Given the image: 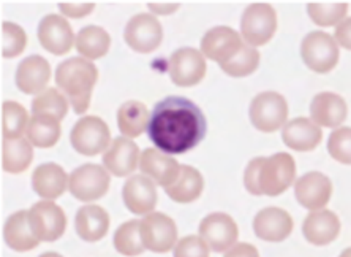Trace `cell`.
I'll return each mask as SVG.
<instances>
[{
  "label": "cell",
  "instance_id": "1",
  "mask_svg": "<svg viewBox=\"0 0 351 257\" xmlns=\"http://www.w3.org/2000/svg\"><path fill=\"white\" fill-rule=\"evenodd\" d=\"M146 131L149 140L160 151L184 154L204 140L208 121L201 108L192 100L169 96L154 108Z\"/></svg>",
  "mask_w": 351,
  "mask_h": 257
},
{
  "label": "cell",
  "instance_id": "2",
  "mask_svg": "<svg viewBox=\"0 0 351 257\" xmlns=\"http://www.w3.org/2000/svg\"><path fill=\"white\" fill-rule=\"evenodd\" d=\"M98 80V70L92 60L71 58L58 65L56 85L69 97L75 113L82 115L90 107V97Z\"/></svg>",
  "mask_w": 351,
  "mask_h": 257
},
{
  "label": "cell",
  "instance_id": "3",
  "mask_svg": "<svg viewBox=\"0 0 351 257\" xmlns=\"http://www.w3.org/2000/svg\"><path fill=\"white\" fill-rule=\"evenodd\" d=\"M296 179V162L287 153L272 154L263 159L258 170V188L263 195L277 197L287 191Z\"/></svg>",
  "mask_w": 351,
  "mask_h": 257
},
{
  "label": "cell",
  "instance_id": "4",
  "mask_svg": "<svg viewBox=\"0 0 351 257\" xmlns=\"http://www.w3.org/2000/svg\"><path fill=\"white\" fill-rule=\"evenodd\" d=\"M277 30V13L269 3H252L241 19L242 38L249 46L269 43Z\"/></svg>",
  "mask_w": 351,
  "mask_h": 257
},
{
  "label": "cell",
  "instance_id": "5",
  "mask_svg": "<svg viewBox=\"0 0 351 257\" xmlns=\"http://www.w3.org/2000/svg\"><path fill=\"white\" fill-rule=\"evenodd\" d=\"M288 104L278 92L266 91L258 94L250 104V121L261 132H276L285 126Z\"/></svg>",
  "mask_w": 351,
  "mask_h": 257
},
{
  "label": "cell",
  "instance_id": "6",
  "mask_svg": "<svg viewBox=\"0 0 351 257\" xmlns=\"http://www.w3.org/2000/svg\"><path fill=\"white\" fill-rule=\"evenodd\" d=\"M301 56L308 69L317 74H328L339 63V45L332 35L315 30L302 40Z\"/></svg>",
  "mask_w": 351,
  "mask_h": 257
},
{
  "label": "cell",
  "instance_id": "7",
  "mask_svg": "<svg viewBox=\"0 0 351 257\" xmlns=\"http://www.w3.org/2000/svg\"><path fill=\"white\" fill-rule=\"evenodd\" d=\"M70 142L82 156H97L110 146L111 133L106 122L98 116H84L71 128Z\"/></svg>",
  "mask_w": 351,
  "mask_h": 257
},
{
  "label": "cell",
  "instance_id": "8",
  "mask_svg": "<svg viewBox=\"0 0 351 257\" xmlns=\"http://www.w3.org/2000/svg\"><path fill=\"white\" fill-rule=\"evenodd\" d=\"M110 173L97 164H84L75 168L69 177V189L81 202H94L101 199L110 189Z\"/></svg>",
  "mask_w": 351,
  "mask_h": 257
},
{
  "label": "cell",
  "instance_id": "9",
  "mask_svg": "<svg viewBox=\"0 0 351 257\" xmlns=\"http://www.w3.org/2000/svg\"><path fill=\"white\" fill-rule=\"evenodd\" d=\"M125 43L133 51L147 54L156 51L163 40V27L151 13L135 14L123 30Z\"/></svg>",
  "mask_w": 351,
  "mask_h": 257
},
{
  "label": "cell",
  "instance_id": "10",
  "mask_svg": "<svg viewBox=\"0 0 351 257\" xmlns=\"http://www.w3.org/2000/svg\"><path fill=\"white\" fill-rule=\"evenodd\" d=\"M139 234L146 249L152 253H168L178 241V227L169 216L163 213H147L139 221Z\"/></svg>",
  "mask_w": 351,
  "mask_h": 257
},
{
  "label": "cell",
  "instance_id": "11",
  "mask_svg": "<svg viewBox=\"0 0 351 257\" xmlns=\"http://www.w3.org/2000/svg\"><path fill=\"white\" fill-rule=\"evenodd\" d=\"M29 223L40 241L53 243L65 234L66 216L59 205L51 200H43L29 210Z\"/></svg>",
  "mask_w": 351,
  "mask_h": 257
},
{
  "label": "cell",
  "instance_id": "12",
  "mask_svg": "<svg viewBox=\"0 0 351 257\" xmlns=\"http://www.w3.org/2000/svg\"><path fill=\"white\" fill-rule=\"evenodd\" d=\"M206 59L195 48H180L174 51L168 60V70L176 86L190 87L203 81L206 76Z\"/></svg>",
  "mask_w": 351,
  "mask_h": 257
},
{
  "label": "cell",
  "instance_id": "13",
  "mask_svg": "<svg viewBox=\"0 0 351 257\" xmlns=\"http://www.w3.org/2000/svg\"><path fill=\"white\" fill-rule=\"evenodd\" d=\"M244 46L241 35L234 29L219 25L208 30L201 40V54L219 64L230 63Z\"/></svg>",
  "mask_w": 351,
  "mask_h": 257
},
{
  "label": "cell",
  "instance_id": "14",
  "mask_svg": "<svg viewBox=\"0 0 351 257\" xmlns=\"http://www.w3.org/2000/svg\"><path fill=\"white\" fill-rule=\"evenodd\" d=\"M199 235L214 253H225L237 241L239 229L226 213H210L199 223Z\"/></svg>",
  "mask_w": 351,
  "mask_h": 257
},
{
  "label": "cell",
  "instance_id": "15",
  "mask_svg": "<svg viewBox=\"0 0 351 257\" xmlns=\"http://www.w3.org/2000/svg\"><path fill=\"white\" fill-rule=\"evenodd\" d=\"M38 40L46 51L54 56L70 53L76 42L69 21L60 14H46L38 24Z\"/></svg>",
  "mask_w": 351,
  "mask_h": 257
},
{
  "label": "cell",
  "instance_id": "16",
  "mask_svg": "<svg viewBox=\"0 0 351 257\" xmlns=\"http://www.w3.org/2000/svg\"><path fill=\"white\" fill-rule=\"evenodd\" d=\"M294 194L304 208L322 210L328 205L332 195V183L326 175L319 172H308L302 175L294 184Z\"/></svg>",
  "mask_w": 351,
  "mask_h": 257
},
{
  "label": "cell",
  "instance_id": "17",
  "mask_svg": "<svg viewBox=\"0 0 351 257\" xmlns=\"http://www.w3.org/2000/svg\"><path fill=\"white\" fill-rule=\"evenodd\" d=\"M294 227L293 218L285 210L269 207L261 210L254 219V230L258 238L269 241V243H280L291 235Z\"/></svg>",
  "mask_w": 351,
  "mask_h": 257
},
{
  "label": "cell",
  "instance_id": "18",
  "mask_svg": "<svg viewBox=\"0 0 351 257\" xmlns=\"http://www.w3.org/2000/svg\"><path fill=\"white\" fill-rule=\"evenodd\" d=\"M139 168L162 188L171 186L180 175V164L173 156L154 148H147L139 156Z\"/></svg>",
  "mask_w": 351,
  "mask_h": 257
},
{
  "label": "cell",
  "instance_id": "19",
  "mask_svg": "<svg viewBox=\"0 0 351 257\" xmlns=\"http://www.w3.org/2000/svg\"><path fill=\"white\" fill-rule=\"evenodd\" d=\"M122 199L125 207L135 214L151 213L157 205L156 183L146 175H135L128 178L122 188Z\"/></svg>",
  "mask_w": 351,
  "mask_h": 257
},
{
  "label": "cell",
  "instance_id": "20",
  "mask_svg": "<svg viewBox=\"0 0 351 257\" xmlns=\"http://www.w3.org/2000/svg\"><path fill=\"white\" fill-rule=\"evenodd\" d=\"M139 148L128 137H117L103 154V166L114 177H127L138 168Z\"/></svg>",
  "mask_w": 351,
  "mask_h": 257
},
{
  "label": "cell",
  "instance_id": "21",
  "mask_svg": "<svg viewBox=\"0 0 351 257\" xmlns=\"http://www.w3.org/2000/svg\"><path fill=\"white\" fill-rule=\"evenodd\" d=\"M302 234L308 243L315 246H326L337 238L340 234V219L329 210H313L304 219Z\"/></svg>",
  "mask_w": 351,
  "mask_h": 257
},
{
  "label": "cell",
  "instance_id": "22",
  "mask_svg": "<svg viewBox=\"0 0 351 257\" xmlns=\"http://www.w3.org/2000/svg\"><path fill=\"white\" fill-rule=\"evenodd\" d=\"M311 116L318 127H339L348 116L347 102L334 92H319L312 100Z\"/></svg>",
  "mask_w": 351,
  "mask_h": 257
},
{
  "label": "cell",
  "instance_id": "23",
  "mask_svg": "<svg viewBox=\"0 0 351 257\" xmlns=\"http://www.w3.org/2000/svg\"><path fill=\"white\" fill-rule=\"evenodd\" d=\"M51 80V65L41 56H29L18 65L16 86L24 94H35L46 89Z\"/></svg>",
  "mask_w": 351,
  "mask_h": 257
},
{
  "label": "cell",
  "instance_id": "24",
  "mask_svg": "<svg viewBox=\"0 0 351 257\" xmlns=\"http://www.w3.org/2000/svg\"><path fill=\"white\" fill-rule=\"evenodd\" d=\"M323 132L308 118H296L283 126L282 140L294 151H312L322 143Z\"/></svg>",
  "mask_w": 351,
  "mask_h": 257
},
{
  "label": "cell",
  "instance_id": "25",
  "mask_svg": "<svg viewBox=\"0 0 351 257\" xmlns=\"http://www.w3.org/2000/svg\"><path fill=\"white\" fill-rule=\"evenodd\" d=\"M75 229L80 238L87 243H95L108 234L110 214L100 205H84L76 213Z\"/></svg>",
  "mask_w": 351,
  "mask_h": 257
},
{
  "label": "cell",
  "instance_id": "26",
  "mask_svg": "<svg viewBox=\"0 0 351 257\" xmlns=\"http://www.w3.org/2000/svg\"><path fill=\"white\" fill-rule=\"evenodd\" d=\"M69 186V177L64 168L54 162L41 164L32 173V188L46 200L59 199Z\"/></svg>",
  "mask_w": 351,
  "mask_h": 257
},
{
  "label": "cell",
  "instance_id": "27",
  "mask_svg": "<svg viewBox=\"0 0 351 257\" xmlns=\"http://www.w3.org/2000/svg\"><path fill=\"white\" fill-rule=\"evenodd\" d=\"M3 238L5 243L18 253L30 251L40 245V240L30 227L29 212H25V210L13 213L7 219L3 225Z\"/></svg>",
  "mask_w": 351,
  "mask_h": 257
},
{
  "label": "cell",
  "instance_id": "28",
  "mask_svg": "<svg viewBox=\"0 0 351 257\" xmlns=\"http://www.w3.org/2000/svg\"><path fill=\"white\" fill-rule=\"evenodd\" d=\"M204 189V179L195 167L180 166L179 178L171 184L165 188V191L178 203H192L196 199L201 197Z\"/></svg>",
  "mask_w": 351,
  "mask_h": 257
},
{
  "label": "cell",
  "instance_id": "29",
  "mask_svg": "<svg viewBox=\"0 0 351 257\" xmlns=\"http://www.w3.org/2000/svg\"><path fill=\"white\" fill-rule=\"evenodd\" d=\"M149 118H151V113L143 102L128 100L122 104L117 111L119 131L122 132L123 137H139L147 128Z\"/></svg>",
  "mask_w": 351,
  "mask_h": 257
},
{
  "label": "cell",
  "instance_id": "30",
  "mask_svg": "<svg viewBox=\"0 0 351 257\" xmlns=\"http://www.w3.org/2000/svg\"><path fill=\"white\" fill-rule=\"evenodd\" d=\"M34 159L32 143L25 138H13L2 143V167L8 173H23L29 168Z\"/></svg>",
  "mask_w": 351,
  "mask_h": 257
},
{
  "label": "cell",
  "instance_id": "31",
  "mask_svg": "<svg viewBox=\"0 0 351 257\" xmlns=\"http://www.w3.org/2000/svg\"><path fill=\"white\" fill-rule=\"evenodd\" d=\"M76 49L86 59L95 60L106 56L111 46V37L103 27L98 25H86L76 35Z\"/></svg>",
  "mask_w": 351,
  "mask_h": 257
},
{
  "label": "cell",
  "instance_id": "32",
  "mask_svg": "<svg viewBox=\"0 0 351 257\" xmlns=\"http://www.w3.org/2000/svg\"><path fill=\"white\" fill-rule=\"evenodd\" d=\"M27 140L37 148H51L60 138V120L53 115H34L27 126Z\"/></svg>",
  "mask_w": 351,
  "mask_h": 257
},
{
  "label": "cell",
  "instance_id": "33",
  "mask_svg": "<svg viewBox=\"0 0 351 257\" xmlns=\"http://www.w3.org/2000/svg\"><path fill=\"white\" fill-rule=\"evenodd\" d=\"M29 126V115L18 102H3L2 105V137L7 140L21 138Z\"/></svg>",
  "mask_w": 351,
  "mask_h": 257
},
{
  "label": "cell",
  "instance_id": "34",
  "mask_svg": "<svg viewBox=\"0 0 351 257\" xmlns=\"http://www.w3.org/2000/svg\"><path fill=\"white\" fill-rule=\"evenodd\" d=\"M32 113L34 115H53L62 121L69 113V100L62 92L49 87L35 96L32 100Z\"/></svg>",
  "mask_w": 351,
  "mask_h": 257
},
{
  "label": "cell",
  "instance_id": "35",
  "mask_svg": "<svg viewBox=\"0 0 351 257\" xmlns=\"http://www.w3.org/2000/svg\"><path fill=\"white\" fill-rule=\"evenodd\" d=\"M258 65H260V51L254 46L244 45L230 63L220 64V69L233 78H244L254 74Z\"/></svg>",
  "mask_w": 351,
  "mask_h": 257
},
{
  "label": "cell",
  "instance_id": "36",
  "mask_svg": "<svg viewBox=\"0 0 351 257\" xmlns=\"http://www.w3.org/2000/svg\"><path fill=\"white\" fill-rule=\"evenodd\" d=\"M114 248L117 253L123 256H138L143 254L146 249L141 234H139V223L138 221H128L123 223L114 234Z\"/></svg>",
  "mask_w": 351,
  "mask_h": 257
},
{
  "label": "cell",
  "instance_id": "37",
  "mask_svg": "<svg viewBox=\"0 0 351 257\" xmlns=\"http://www.w3.org/2000/svg\"><path fill=\"white\" fill-rule=\"evenodd\" d=\"M307 12L312 21L319 27H331V25L340 24L347 18L348 3H308Z\"/></svg>",
  "mask_w": 351,
  "mask_h": 257
},
{
  "label": "cell",
  "instance_id": "38",
  "mask_svg": "<svg viewBox=\"0 0 351 257\" xmlns=\"http://www.w3.org/2000/svg\"><path fill=\"white\" fill-rule=\"evenodd\" d=\"M27 46V34L21 25L3 21L2 23V56L3 58H18Z\"/></svg>",
  "mask_w": 351,
  "mask_h": 257
},
{
  "label": "cell",
  "instance_id": "39",
  "mask_svg": "<svg viewBox=\"0 0 351 257\" xmlns=\"http://www.w3.org/2000/svg\"><path fill=\"white\" fill-rule=\"evenodd\" d=\"M350 127L335 128L328 140V151L340 164H350Z\"/></svg>",
  "mask_w": 351,
  "mask_h": 257
},
{
  "label": "cell",
  "instance_id": "40",
  "mask_svg": "<svg viewBox=\"0 0 351 257\" xmlns=\"http://www.w3.org/2000/svg\"><path fill=\"white\" fill-rule=\"evenodd\" d=\"M174 256H209V246L201 235H189L184 236L180 241H176Z\"/></svg>",
  "mask_w": 351,
  "mask_h": 257
},
{
  "label": "cell",
  "instance_id": "41",
  "mask_svg": "<svg viewBox=\"0 0 351 257\" xmlns=\"http://www.w3.org/2000/svg\"><path fill=\"white\" fill-rule=\"evenodd\" d=\"M265 157H255L249 162V166L245 168L244 173V184L245 189L249 191L252 195H263L260 188H258V170H260V166Z\"/></svg>",
  "mask_w": 351,
  "mask_h": 257
},
{
  "label": "cell",
  "instance_id": "42",
  "mask_svg": "<svg viewBox=\"0 0 351 257\" xmlns=\"http://www.w3.org/2000/svg\"><path fill=\"white\" fill-rule=\"evenodd\" d=\"M95 5L94 3H59V10L62 14L69 18H84L94 12Z\"/></svg>",
  "mask_w": 351,
  "mask_h": 257
},
{
  "label": "cell",
  "instance_id": "43",
  "mask_svg": "<svg viewBox=\"0 0 351 257\" xmlns=\"http://www.w3.org/2000/svg\"><path fill=\"white\" fill-rule=\"evenodd\" d=\"M335 43L350 48V18H345L343 23H340L335 27Z\"/></svg>",
  "mask_w": 351,
  "mask_h": 257
},
{
  "label": "cell",
  "instance_id": "44",
  "mask_svg": "<svg viewBox=\"0 0 351 257\" xmlns=\"http://www.w3.org/2000/svg\"><path fill=\"white\" fill-rule=\"evenodd\" d=\"M226 256H258V249L255 246L247 245V243H239L233 245L230 249L225 251Z\"/></svg>",
  "mask_w": 351,
  "mask_h": 257
},
{
  "label": "cell",
  "instance_id": "45",
  "mask_svg": "<svg viewBox=\"0 0 351 257\" xmlns=\"http://www.w3.org/2000/svg\"><path fill=\"white\" fill-rule=\"evenodd\" d=\"M149 10L156 14H163V16H168V14L174 13L180 5L179 3H149Z\"/></svg>",
  "mask_w": 351,
  "mask_h": 257
}]
</instances>
